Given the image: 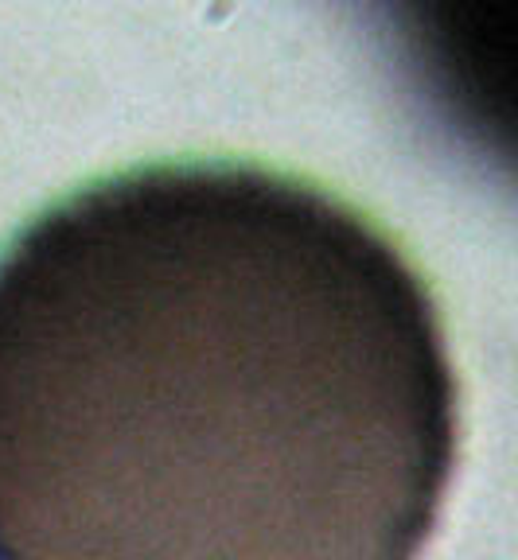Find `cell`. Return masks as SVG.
Wrapping results in <instances>:
<instances>
[{
    "instance_id": "1",
    "label": "cell",
    "mask_w": 518,
    "mask_h": 560,
    "mask_svg": "<svg viewBox=\"0 0 518 560\" xmlns=\"http://www.w3.org/2000/svg\"><path fill=\"white\" fill-rule=\"evenodd\" d=\"M457 459L429 280L308 175L137 164L0 249V560H422Z\"/></svg>"
}]
</instances>
